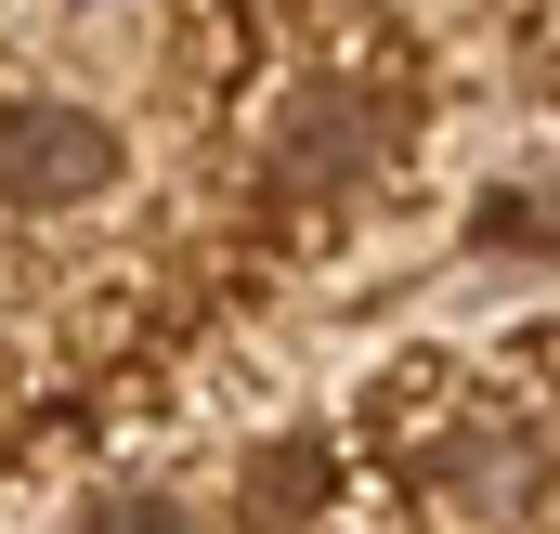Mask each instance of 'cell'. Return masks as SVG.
<instances>
[{
  "label": "cell",
  "instance_id": "cell-2",
  "mask_svg": "<svg viewBox=\"0 0 560 534\" xmlns=\"http://www.w3.org/2000/svg\"><path fill=\"white\" fill-rule=\"evenodd\" d=\"M443 496H456L469 522H522V496H535V456H522V430L469 417V430L443 443Z\"/></svg>",
  "mask_w": 560,
  "mask_h": 534
},
{
  "label": "cell",
  "instance_id": "cell-1",
  "mask_svg": "<svg viewBox=\"0 0 560 534\" xmlns=\"http://www.w3.org/2000/svg\"><path fill=\"white\" fill-rule=\"evenodd\" d=\"M118 183V131L79 118V105H0V196L13 209H66V196H105Z\"/></svg>",
  "mask_w": 560,
  "mask_h": 534
}]
</instances>
